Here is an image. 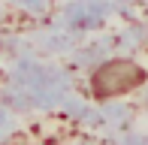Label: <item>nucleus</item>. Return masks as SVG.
<instances>
[{"mask_svg":"<svg viewBox=\"0 0 148 145\" xmlns=\"http://www.w3.org/2000/svg\"><path fill=\"white\" fill-rule=\"evenodd\" d=\"M142 79H145L142 67H136L130 61H109L94 72L91 85L97 97H121L127 91H133L136 85H142Z\"/></svg>","mask_w":148,"mask_h":145,"instance_id":"obj_1","label":"nucleus"}]
</instances>
